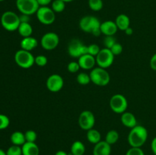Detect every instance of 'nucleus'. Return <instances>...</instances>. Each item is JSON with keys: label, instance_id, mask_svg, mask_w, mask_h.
<instances>
[{"label": "nucleus", "instance_id": "1", "mask_svg": "<svg viewBox=\"0 0 156 155\" xmlns=\"http://www.w3.org/2000/svg\"><path fill=\"white\" fill-rule=\"evenodd\" d=\"M148 138V131L144 126L137 125L131 129L128 135V143L133 147H141L146 142Z\"/></svg>", "mask_w": 156, "mask_h": 155}, {"label": "nucleus", "instance_id": "2", "mask_svg": "<svg viewBox=\"0 0 156 155\" xmlns=\"http://www.w3.org/2000/svg\"><path fill=\"white\" fill-rule=\"evenodd\" d=\"M101 24L98 18L91 15H87L81 18L79 21V27L82 31L85 33H91L94 36H99L101 34Z\"/></svg>", "mask_w": 156, "mask_h": 155}, {"label": "nucleus", "instance_id": "3", "mask_svg": "<svg viewBox=\"0 0 156 155\" xmlns=\"http://www.w3.org/2000/svg\"><path fill=\"white\" fill-rule=\"evenodd\" d=\"M21 21L19 15L12 11L5 12L1 16V24L4 29L8 31H15L18 30Z\"/></svg>", "mask_w": 156, "mask_h": 155}, {"label": "nucleus", "instance_id": "4", "mask_svg": "<svg viewBox=\"0 0 156 155\" xmlns=\"http://www.w3.org/2000/svg\"><path fill=\"white\" fill-rule=\"evenodd\" d=\"M89 75L91 78V81L98 86H106L111 81L109 72L105 68H101L99 66L91 69Z\"/></svg>", "mask_w": 156, "mask_h": 155}, {"label": "nucleus", "instance_id": "5", "mask_svg": "<svg viewBox=\"0 0 156 155\" xmlns=\"http://www.w3.org/2000/svg\"><path fill=\"white\" fill-rule=\"evenodd\" d=\"M15 61L18 66L27 69L31 68L35 64V57L30 51L21 49L15 53Z\"/></svg>", "mask_w": 156, "mask_h": 155}, {"label": "nucleus", "instance_id": "6", "mask_svg": "<svg viewBox=\"0 0 156 155\" xmlns=\"http://www.w3.org/2000/svg\"><path fill=\"white\" fill-rule=\"evenodd\" d=\"M110 107L113 112L118 114H122L126 112L128 107V102L125 96L123 94H117L111 97L110 100Z\"/></svg>", "mask_w": 156, "mask_h": 155}, {"label": "nucleus", "instance_id": "7", "mask_svg": "<svg viewBox=\"0 0 156 155\" xmlns=\"http://www.w3.org/2000/svg\"><path fill=\"white\" fill-rule=\"evenodd\" d=\"M36 15L38 21L44 25H50L56 20L54 11L48 6H40L36 12Z\"/></svg>", "mask_w": 156, "mask_h": 155}, {"label": "nucleus", "instance_id": "8", "mask_svg": "<svg viewBox=\"0 0 156 155\" xmlns=\"http://www.w3.org/2000/svg\"><path fill=\"white\" fill-rule=\"evenodd\" d=\"M95 59L96 64L98 65V66L106 69L111 66L112 64L114 63V55L113 54L111 50L105 47L103 49H101L100 52L97 55Z\"/></svg>", "mask_w": 156, "mask_h": 155}, {"label": "nucleus", "instance_id": "9", "mask_svg": "<svg viewBox=\"0 0 156 155\" xmlns=\"http://www.w3.org/2000/svg\"><path fill=\"white\" fill-rule=\"evenodd\" d=\"M16 7L21 14L32 15L40 8L37 0H16Z\"/></svg>", "mask_w": 156, "mask_h": 155}, {"label": "nucleus", "instance_id": "10", "mask_svg": "<svg viewBox=\"0 0 156 155\" xmlns=\"http://www.w3.org/2000/svg\"><path fill=\"white\" fill-rule=\"evenodd\" d=\"M68 53L71 57L79 58L88 54V46L82 43L79 39H73L69 43Z\"/></svg>", "mask_w": 156, "mask_h": 155}, {"label": "nucleus", "instance_id": "11", "mask_svg": "<svg viewBox=\"0 0 156 155\" xmlns=\"http://www.w3.org/2000/svg\"><path fill=\"white\" fill-rule=\"evenodd\" d=\"M79 126L82 130L88 131L93 129L95 124V117L94 113L90 110H84L79 116Z\"/></svg>", "mask_w": 156, "mask_h": 155}, {"label": "nucleus", "instance_id": "12", "mask_svg": "<svg viewBox=\"0 0 156 155\" xmlns=\"http://www.w3.org/2000/svg\"><path fill=\"white\" fill-rule=\"evenodd\" d=\"M59 43V37L54 32H48L44 33L41 39V46L46 50H53L58 46Z\"/></svg>", "mask_w": 156, "mask_h": 155}, {"label": "nucleus", "instance_id": "13", "mask_svg": "<svg viewBox=\"0 0 156 155\" xmlns=\"http://www.w3.org/2000/svg\"><path fill=\"white\" fill-rule=\"evenodd\" d=\"M64 85V80L61 75L58 74H53L48 77L46 81L47 89L53 93L59 92L62 90Z\"/></svg>", "mask_w": 156, "mask_h": 155}, {"label": "nucleus", "instance_id": "14", "mask_svg": "<svg viewBox=\"0 0 156 155\" xmlns=\"http://www.w3.org/2000/svg\"><path fill=\"white\" fill-rule=\"evenodd\" d=\"M78 62L81 68L85 70L93 69L96 65V59L94 56L90 54H85L80 56L78 59Z\"/></svg>", "mask_w": 156, "mask_h": 155}, {"label": "nucleus", "instance_id": "15", "mask_svg": "<svg viewBox=\"0 0 156 155\" xmlns=\"http://www.w3.org/2000/svg\"><path fill=\"white\" fill-rule=\"evenodd\" d=\"M111 145L105 141H101L94 144L93 148V155H111Z\"/></svg>", "mask_w": 156, "mask_h": 155}, {"label": "nucleus", "instance_id": "16", "mask_svg": "<svg viewBox=\"0 0 156 155\" xmlns=\"http://www.w3.org/2000/svg\"><path fill=\"white\" fill-rule=\"evenodd\" d=\"M101 30L105 36H114L118 30L115 21H105L101 24Z\"/></svg>", "mask_w": 156, "mask_h": 155}, {"label": "nucleus", "instance_id": "17", "mask_svg": "<svg viewBox=\"0 0 156 155\" xmlns=\"http://www.w3.org/2000/svg\"><path fill=\"white\" fill-rule=\"evenodd\" d=\"M120 120H121L122 124L125 127L129 128V129H133L137 126L136 118L134 115V114L130 112H126V111L123 113H122Z\"/></svg>", "mask_w": 156, "mask_h": 155}, {"label": "nucleus", "instance_id": "18", "mask_svg": "<svg viewBox=\"0 0 156 155\" xmlns=\"http://www.w3.org/2000/svg\"><path fill=\"white\" fill-rule=\"evenodd\" d=\"M38 45V41L36 38L33 36H27V37H23V39L21 40L20 46L21 48L24 50L27 51H31L34 50Z\"/></svg>", "mask_w": 156, "mask_h": 155}, {"label": "nucleus", "instance_id": "19", "mask_svg": "<svg viewBox=\"0 0 156 155\" xmlns=\"http://www.w3.org/2000/svg\"><path fill=\"white\" fill-rule=\"evenodd\" d=\"M22 155H39L40 149L35 142H25L22 146Z\"/></svg>", "mask_w": 156, "mask_h": 155}, {"label": "nucleus", "instance_id": "20", "mask_svg": "<svg viewBox=\"0 0 156 155\" xmlns=\"http://www.w3.org/2000/svg\"><path fill=\"white\" fill-rule=\"evenodd\" d=\"M115 23L118 30L125 31L128 27H130V20L129 18L125 14H120L116 18Z\"/></svg>", "mask_w": 156, "mask_h": 155}, {"label": "nucleus", "instance_id": "21", "mask_svg": "<svg viewBox=\"0 0 156 155\" xmlns=\"http://www.w3.org/2000/svg\"><path fill=\"white\" fill-rule=\"evenodd\" d=\"M70 153L73 155H84L85 153V146L81 141H76L72 144Z\"/></svg>", "mask_w": 156, "mask_h": 155}, {"label": "nucleus", "instance_id": "22", "mask_svg": "<svg viewBox=\"0 0 156 155\" xmlns=\"http://www.w3.org/2000/svg\"><path fill=\"white\" fill-rule=\"evenodd\" d=\"M86 136L88 141L91 144H96L101 141V135L99 132V131L96 130L94 128L87 131Z\"/></svg>", "mask_w": 156, "mask_h": 155}, {"label": "nucleus", "instance_id": "23", "mask_svg": "<svg viewBox=\"0 0 156 155\" xmlns=\"http://www.w3.org/2000/svg\"><path fill=\"white\" fill-rule=\"evenodd\" d=\"M10 139L12 144L18 146H22L26 142L24 133L19 132V131H16V132H13L11 135Z\"/></svg>", "mask_w": 156, "mask_h": 155}, {"label": "nucleus", "instance_id": "24", "mask_svg": "<svg viewBox=\"0 0 156 155\" xmlns=\"http://www.w3.org/2000/svg\"><path fill=\"white\" fill-rule=\"evenodd\" d=\"M18 31L22 37H27L31 36L33 28L30 23H21L18 28Z\"/></svg>", "mask_w": 156, "mask_h": 155}, {"label": "nucleus", "instance_id": "25", "mask_svg": "<svg viewBox=\"0 0 156 155\" xmlns=\"http://www.w3.org/2000/svg\"><path fill=\"white\" fill-rule=\"evenodd\" d=\"M119 137H120L119 136V133L117 131L111 130L106 134L105 141L109 144L112 145V144H114L115 143L117 142V141L119 140Z\"/></svg>", "mask_w": 156, "mask_h": 155}, {"label": "nucleus", "instance_id": "26", "mask_svg": "<svg viewBox=\"0 0 156 155\" xmlns=\"http://www.w3.org/2000/svg\"><path fill=\"white\" fill-rule=\"evenodd\" d=\"M66 2L62 0H54L52 2L51 9L54 11L55 13H60L65 10Z\"/></svg>", "mask_w": 156, "mask_h": 155}, {"label": "nucleus", "instance_id": "27", "mask_svg": "<svg viewBox=\"0 0 156 155\" xmlns=\"http://www.w3.org/2000/svg\"><path fill=\"white\" fill-rule=\"evenodd\" d=\"M76 81L81 85H88L91 81V78L88 74L85 72H80L77 75Z\"/></svg>", "mask_w": 156, "mask_h": 155}, {"label": "nucleus", "instance_id": "28", "mask_svg": "<svg viewBox=\"0 0 156 155\" xmlns=\"http://www.w3.org/2000/svg\"><path fill=\"white\" fill-rule=\"evenodd\" d=\"M88 6L94 12H99L103 9L104 3L102 0H88Z\"/></svg>", "mask_w": 156, "mask_h": 155}, {"label": "nucleus", "instance_id": "29", "mask_svg": "<svg viewBox=\"0 0 156 155\" xmlns=\"http://www.w3.org/2000/svg\"><path fill=\"white\" fill-rule=\"evenodd\" d=\"M6 155H22V149L21 146L12 144L11 147L6 150Z\"/></svg>", "mask_w": 156, "mask_h": 155}, {"label": "nucleus", "instance_id": "30", "mask_svg": "<svg viewBox=\"0 0 156 155\" xmlns=\"http://www.w3.org/2000/svg\"><path fill=\"white\" fill-rule=\"evenodd\" d=\"M26 142H35L37 138V135L34 130H27L24 132Z\"/></svg>", "mask_w": 156, "mask_h": 155}, {"label": "nucleus", "instance_id": "31", "mask_svg": "<svg viewBox=\"0 0 156 155\" xmlns=\"http://www.w3.org/2000/svg\"><path fill=\"white\" fill-rule=\"evenodd\" d=\"M9 124H10V120L9 117L4 114H0V130L7 129Z\"/></svg>", "mask_w": 156, "mask_h": 155}, {"label": "nucleus", "instance_id": "32", "mask_svg": "<svg viewBox=\"0 0 156 155\" xmlns=\"http://www.w3.org/2000/svg\"><path fill=\"white\" fill-rule=\"evenodd\" d=\"M117 43L116 39L114 37V36H105V39H104V45H105V48L111 49L114 44Z\"/></svg>", "mask_w": 156, "mask_h": 155}, {"label": "nucleus", "instance_id": "33", "mask_svg": "<svg viewBox=\"0 0 156 155\" xmlns=\"http://www.w3.org/2000/svg\"><path fill=\"white\" fill-rule=\"evenodd\" d=\"M48 62V59H47V56H44V55H39V56L35 57V64L39 67H44Z\"/></svg>", "mask_w": 156, "mask_h": 155}, {"label": "nucleus", "instance_id": "34", "mask_svg": "<svg viewBox=\"0 0 156 155\" xmlns=\"http://www.w3.org/2000/svg\"><path fill=\"white\" fill-rule=\"evenodd\" d=\"M100 50V47H99V46L97 45V44L93 43L88 46V54L91 55V56H94V57L97 56V55L98 54Z\"/></svg>", "mask_w": 156, "mask_h": 155}, {"label": "nucleus", "instance_id": "35", "mask_svg": "<svg viewBox=\"0 0 156 155\" xmlns=\"http://www.w3.org/2000/svg\"><path fill=\"white\" fill-rule=\"evenodd\" d=\"M80 66H79V64L78 62H70L67 65V69L69 71L70 73H76L79 71L80 69Z\"/></svg>", "mask_w": 156, "mask_h": 155}, {"label": "nucleus", "instance_id": "36", "mask_svg": "<svg viewBox=\"0 0 156 155\" xmlns=\"http://www.w3.org/2000/svg\"><path fill=\"white\" fill-rule=\"evenodd\" d=\"M125 155H145L144 151L141 147H131L126 151Z\"/></svg>", "mask_w": 156, "mask_h": 155}, {"label": "nucleus", "instance_id": "37", "mask_svg": "<svg viewBox=\"0 0 156 155\" xmlns=\"http://www.w3.org/2000/svg\"><path fill=\"white\" fill-rule=\"evenodd\" d=\"M110 50L112 52L113 54L114 55V56H119L123 52V46L120 43H116Z\"/></svg>", "mask_w": 156, "mask_h": 155}, {"label": "nucleus", "instance_id": "38", "mask_svg": "<svg viewBox=\"0 0 156 155\" xmlns=\"http://www.w3.org/2000/svg\"><path fill=\"white\" fill-rule=\"evenodd\" d=\"M20 21L21 23H29L30 22V15H24V14H21V15H19Z\"/></svg>", "mask_w": 156, "mask_h": 155}, {"label": "nucleus", "instance_id": "39", "mask_svg": "<svg viewBox=\"0 0 156 155\" xmlns=\"http://www.w3.org/2000/svg\"><path fill=\"white\" fill-rule=\"evenodd\" d=\"M149 65H150L151 68L154 71H156V53L152 56L150 59V62H149Z\"/></svg>", "mask_w": 156, "mask_h": 155}, {"label": "nucleus", "instance_id": "40", "mask_svg": "<svg viewBox=\"0 0 156 155\" xmlns=\"http://www.w3.org/2000/svg\"><path fill=\"white\" fill-rule=\"evenodd\" d=\"M40 6H48L49 4L52 3L53 0H37Z\"/></svg>", "mask_w": 156, "mask_h": 155}, {"label": "nucleus", "instance_id": "41", "mask_svg": "<svg viewBox=\"0 0 156 155\" xmlns=\"http://www.w3.org/2000/svg\"><path fill=\"white\" fill-rule=\"evenodd\" d=\"M151 149L154 154L156 155V137L152 139V143H151Z\"/></svg>", "mask_w": 156, "mask_h": 155}, {"label": "nucleus", "instance_id": "42", "mask_svg": "<svg viewBox=\"0 0 156 155\" xmlns=\"http://www.w3.org/2000/svg\"><path fill=\"white\" fill-rule=\"evenodd\" d=\"M124 32L126 35H128V36H130V35H132L133 33V29L129 27H128V28L126 29Z\"/></svg>", "mask_w": 156, "mask_h": 155}, {"label": "nucleus", "instance_id": "43", "mask_svg": "<svg viewBox=\"0 0 156 155\" xmlns=\"http://www.w3.org/2000/svg\"><path fill=\"white\" fill-rule=\"evenodd\" d=\"M55 155H69V153H66L64 150H58L56 152Z\"/></svg>", "mask_w": 156, "mask_h": 155}, {"label": "nucleus", "instance_id": "44", "mask_svg": "<svg viewBox=\"0 0 156 155\" xmlns=\"http://www.w3.org/2000/svg\"><path fill=\"white\" fill-rule=\"evenodd\" d=\"M0 155H6V152H5L4 150L0 149Z\"/></svg>", "mask_w": 156, "mask_h": 155}, {"label": "nucleus", "instance_id": "45", "mask_svg": "<svg viewBox=\"0 0 156 155\" xmlns=\"http://www.w3.org/2000/svg\"><path fill=\"white\" fill-rule=\"evenodd\" d=\"M63 2H65L66 3H68V2H73L74 0H62Z\"/></svg>", "mask_w": 156, "mask_h": 155}, {"label": "nucleus", "instance_id": "46", "mask_svg": "<svg viewBox=\"0 0 156 155\" xmlns=\"http://www.w3.org/2000/svg\"><path fill=\"white\" fill-rule=\"evenodd\" d=\"M3 1H5V0H0V2H3Z\"/></svg>", "mask_w": 156, "mask_h": 155}]
</instances>
